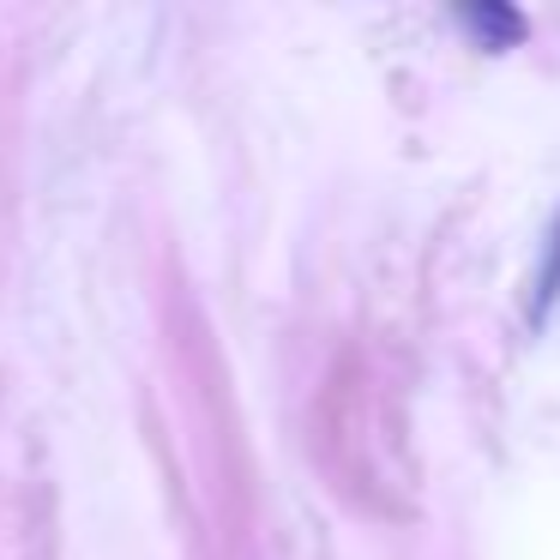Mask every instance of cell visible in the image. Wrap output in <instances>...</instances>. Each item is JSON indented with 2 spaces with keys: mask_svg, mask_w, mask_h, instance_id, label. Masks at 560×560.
<instances>
[{
  "mask_svg": "<svg viewBox=\"0 0 560 560\" xmlns=\"http://www.w3.org/2000/svg\"><path fill=\"white\" fill-rule=\"evenodd\" d=\"M458 25L464 31H476V43H482V49H512V43H524V13H512V7H500V0H476V7H464L458 13Z\"/></svg>",
  "mask_w": 560,
  "mask_h": 560,
  "instance_id": "obj_1",
  "label": "cell"
},
{
  "mask_svg": "<svg viewBox=\"0 0 560 560\" xmlns=\"http://www.w3.org/2000/svg\"><path fill=\"white\" fill-rule=\"evenodd\" d=\"M555 295H560V218H555V230H548V254H542V271H536L530 326H542V319H548V307H555Z\"/></svg>",
  "mask_w": 560,
  "mask_h": 560,
  "instance_id": "obj_2",
  "label": "cell"
}]
</instances>
